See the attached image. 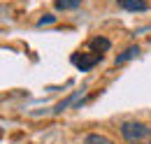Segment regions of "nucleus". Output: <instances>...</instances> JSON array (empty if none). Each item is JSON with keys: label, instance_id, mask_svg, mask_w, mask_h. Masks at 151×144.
<instances>
[{"label": "nucleus", "instance_id": "f257e3e1", "mask_svg": "<svg viewBox=\"0 0 151 144\" xmlns=\"http://www.w3.org/2000/svg\"><path fill=\"white\" fill-rule=\"evenodd\" d=\"M121 135L128 144H151V126L139 121H123Z\"/></svg>", "mask_w": 151, "mask_h": 144}, {"label": "nucleus", "instance_id": "6e6552de", "mask_svg": "<svg viewBox=\"0 0 151 144\" xmlns=\"http://www.w3.org/2000/svg\"><path fill=\"white\" fill-rule=\"evenodd\" d=\"M84 144H114V142L109 137L100 135V132H88V135L84 137Z\"/></svg>", "mask_w": 151, "mask_h": 144}, {"label": "nucleus", "instance_id": "1a4fd4ad", "mask_svg": "<svg viewBox=\"0 0 151 144\" xmlns=\"http://www.w3.org/2000/svg\"><path fill=\"white\" fill-rule=\"evenodd\" d=\"M49 23H56V17H54V14H44V17L37 21V26H49Z\"/></svg>", "mask_w": 151, "mask_h": 144}, {"label": "nucleus", "instance_id": "0eeeda50", "mask_svg": "<svg viewBox=\"0 0 151 144\" xmlns=\"http://www.w3.org/2000/svg\"><path fill=\"white\" fill-rule=\"evenodd\" d=\"M81 5V0H54V7L60 9V12H70V9H77Z\"/></svg>", "mask_w": 151, "mask_h": 144}, {"label": "nucleus", "instance_id": "f03ea898", "mask_svg": "<svg viewBox=\"0 0 151 144\" xmlns=\"http://www.w3.org/2000/svg\"><path fill=\"white\" fill-rule=\"evenodd\" d=\"M102 60V54H75L72 56V65H77L81 72H86V70H91L93 65H98Z\"/></svg>", "mask_w": 151, "mask_h": 144}, {"label": "nucleus", "instance_id": "423d86ee", "mask_svg": "<svg viewBox=\"0 0 151 144\" xmlns=\"http://www.w3.org/2000/svg\"><path fill=\"white\" fill-rule=\"evenodd\" d=\"M79 95H81V91H75V93H72L70 98H65L63 102H58L56 107H54V114H60L63 109H68L70 105H77V98H79Z\"/></svg>", "mask_w": 151, "mask_h": 144}, {"label": "nucleus", "instance_id": "7ed1b4c3", "mask_svg": "<svg viewBox=\"0 0 151 144\" xmlns=\"http://www.w3.org/2000/svg\"><path fill=\"white\" fill-rule=\"evenodd\" d=\"M116 2L126 12H147L149 9V2L147 0H116Z\"/></svg>", "mask_w": 151, "mask_h": 144}, {"label": "nucleus", "instance_id": "39448f33", "mask_svg": "<svg viewBox=\"0 0 151 144\" xmlns=\"http://www.w3.org/2000/svg\"><path fill=\"white\" fill-rule=\"evenodd\" d=\"M91 47L95 49V54H102V51H109L112 42H109L107 37H93V40H91Z\"/></svg>", "mask_w": 151, "mask_h": 144}, {"label": "nucleus", "instance_id": "20e7f679", "mask_svg": "<svg viewBox=\"0 0 151 144\" xmlns=\"http://www.w3.org/2000/svg\"><path fill=\"white\" fill-rule=\"evenodd\" d=\"M135 56H139V47H137V44L128 47V49H126L121 56H116V65H123V63H128V60H132Z\"/></svg>", "mask_w": 151, "mask_h": 144}]
</instances>
